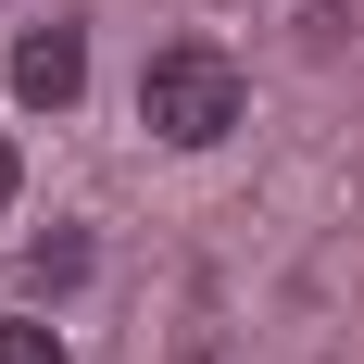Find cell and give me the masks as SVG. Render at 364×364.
Instances as JSON below:
<instances>
[{"label": "cell", "mask_w": 364, "mask_h": 364, "mask_svg": "<svg viewBox=\"0 0 364 364\" xmlns=\"http://www.w3.org/2000/svg\"><path fill=\"white\" fill-rule=\"evenodd\" d=\"M239 113H252V88H239V63L201 50V38H176V50L139 63V126H151L164 151H214Z\"/></svg>", "instance_id": "6da1fadb"}, {"label": "cell", "mask_w": 364, "mask_h": 364, "mask_svg": "<svg viewBox=\"0 0 364 364\" xmlns=\"http://www.w3.org/2000/svg\"><path fill=\"white\" fill-rule=\"evenodd\" d=\"M75 88H88V26H63V13H50V26L13 38V101H26V113H63Z\"/></svg>", "instance_id": "7a4b0ae2"}, {"label": "cell", "mask_w": 364, "mask_h": 364, "mask_svg": "<svg viewBox=\"0 0 364 364\" xmlns=\"http://www.w3.org/2000/svg\"><path fill=\"white\" fill-rule=\"evenodd\" d=\"M75 277H88V239H75V226L26 239V289H75Z\"/></svg>", "instance_id": "3957f363"}, {"label": "cell", "mask_w": 364, "mask_h": 364, "mask_svg": "<svg viewBox=\"0 0 364 364\" xmlns=\"http://www.w3.org/2000/svg\"><path fill=\"white\" fill-rule=\"evenodd\" d=\"M13 188H26V164H13V139H0V201H13Z\"/></svg>", "instance_id": "5b68a950"}, {"label": "cell", "mask_w": 364, "mask_h": 364, "mask_svg": "<svg viewBox=\"0 0 364 364\" xmlns=\"http://www.w3.org/2000/svg\"><path fill=\"white\" fill-rule=\"evenodd\" d=\"M0 364H63V339L38 327V314H13V327H0Z\"/></svg>", "instance_id": "277c9868"}]
</instances>
